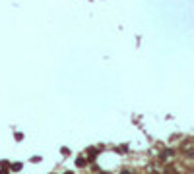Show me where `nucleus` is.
Instances as JSON below:
<instances>
[{"instance_id":"obj_3","label":"nucleus","mask_w":194,"mask_h":174,"mask_svg":"<svg viewBox=\"0 0 194 174\" xmlns=\"http://www.w3.org/2000/svg\"><path fill=\"white\" fill-rule=\"evenodd\" d=\"M66 174H72V172H66Z\"/></svg>"},{"instance_id":"obj_2","label":"nucleus","mask_w":194,"mask_h":174,"mask_svg":"<svg viewBox=\"0 0 194 174\" xmlns=\"http://www.w3.org/2000/svg\"><path fill=\"white\" fill-rule=\"evenodd\" d=\"M122 174H130V172H128V170H122Z\"/></svg>"},{"instance_id":"obj_1","label":"nucleus","mask_w":194,"mask_h":174,"mask_svg":"<svg viewBox=\"0 0 194 174\" xmlns=\"http://www.w3.org/2000/svg\"><path fill=\"white\" fill-rule=\"evenodd\" d=\"M86 165V161H83V157H80V159H78V166H83Z\"/></svg>"}]
</instances>
